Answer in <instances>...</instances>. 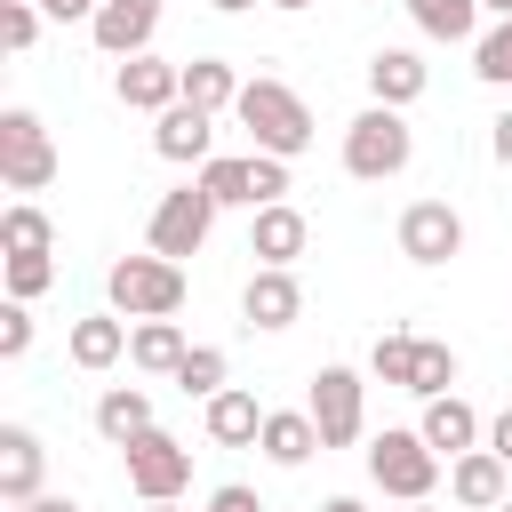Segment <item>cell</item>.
<instances>
[{
    "label": "cell",
    "instance_id": "obj_42",
    "mask_svg": "<svg viewBox=\"0 0 512 512\" xmlns=\"http://www.w3.org/2000/svg\"><path fill=\"white\" fill-rule=\"evenodd\" d=\"M208 8H216V16H248L256 0H208Z\"/></svg>",
    "mask_w": 512,
    "mask_h": 512
},
{
    "label": "cell",
    "instance_id": "obj_46",
    "mask_svg": "<svg viewBox=\"0 0 512 512\" xmlns=\"http://www.w3.org/2000/svg\"><path fill=\"white\" fill-rule=\"evenodd\" d=\"M144 512H176V504H144Z\"/></svg>",
    "mask_w": 512,
    "mask_h": 512
},
{
    "label": "cell",
    "instance_id": "obj_44",
    "mask_svg": "<svg viewBox=\"0 0 512 512\" xmlns=\"http://www.w3.org/2000/svg\"><path fill=\"white\" fill-rule=\"evenodd\" d=\"M408 512H440V504H432V496H424V504H408Z\"/></svg>",
    "mask_w": 512,
    "mask_h": 512
},
{
    "label": "cell",
    "instance_id": "obj_38",
    "mask_svg": "<svg viewBox=\"0 0 512 512\" xmlns=\"http://www.w3.org/2000/svg\"><path fill=\"white\" fill-rule=\"evenodd\" d=\"M488 448H496V456H504V464H512V408H504V416H496V424H488Z\"/></svg>",
    "mask_w": 512,
    "mask_h": 512
},
{
    "label": "cell",
    "instance_id": "obj_25",
    "mask_svg": "<svg viewBox=\"0 0 512 512\" xmlns=\"http://www.w3.org/2000/svg\"><path fill=\"white\" fill-rule=\"evenodd\" d=\"M408 16L432 40H480V0H408Z\"/></svg>",
    "mask_w": 512,
    "mask_h": 512
},
{
    "label": "cell",
    "instance_id": "obj_1",
    "mask_svg": "<svg viewBox=\"0 0 512 512\" xmlns=\"http://www.w3.org/2000/svg\"><path fill=\"white\" fill-rule=\"evenodd\" d=\"M232 112H240V128L256 136V152H272V160H296V152L312 144V112H304V96H296L288 80H248Z\"/></svg>",
    "mask_w": 512,
    "mask_h": 512
},
{
    "label": "cell",
    "instance_id": "obj_12",
    "mask_svg": "<svg viewBox=\"0 0 512 512\" xmlns=\"http://www.w3.org/2000/svg\"><path fill=\"white\" fill-rule=\"evenodd\" d=\"M152 32H160V0H104V8L88 16V40H96L104 56H144Z\"/></svg>",
    "mask_w": 512,
    "mask_h": 512
},
{
    "label": "cell",
    "instance_id": "obj_36",
    "mask_svg": "<svg viewBox=\"0 0 512 512\" xmlns=\"http://www.w3.org/2000/svg\"><path fill=\"white\" fill-rule=\"evenodd\" d=\"M208 512H264V504H256V488H240V480H232V488H216V496H208Z\"/></svg>",
    "mask_w": 512,
    "mask_h": 512
},
{
    "label": "cell",
    "instance_id": "obj_15",
    "mask_svg": "<svg viewBox=\"0 0 512 512\" xmlns=\"http://www.w3.org/2000/svg\"><path fill=\"white\" fill-rule=\"evenodd\" d=\"M304 216L288 208V200H272V208H248V256L256 264H296L304 256Z\"/></svg>",
    "mask_w": 512,
    "mask_h": 512
},
{
    "label": "cell",
    "instance_id": "obj_9",
    "mask_svg": "<svg viewBox=\"0 0 512 512\" xmlns=\"http://www.w3.org/2000/svg\"><path fill=\"white\" fill-rule=\"evenodd\" d=\"M112 96L128 104V112H168L176 96H184V64H168V56H120V72H112Z\"/></svg>",
    "mask_w": 512,
    "mask_h": 512
},
{
    "label": "cell",
    "instance_id": "obj_11",
    "mask_svg": "<svg viewBox=\"0 0 512 512\" xmlns=\"http://www.w3.org/2000/svg\"><path fill=\"white\" fill-rule=\"evenodd\" d=\"M296 312H304L296 272H288V264H256V272H248V288H240V320L272 336V328H296Z\"/></svg>",
    "mask_w": 512,
    "mask_h": 512
},
{
    "label": "cell",
    "instance_id": "obj_22",
    "mask_svg": "<svg viewBox=\"0 0 512 512\" xmlns=\"http://www.w3.org/2000/svg\"><path fill=\"white\" fill-rule=\"evenodd\" d=\"M240 72L224 64V56H192L184 64V104H200V112H224V104H240Z\"/></svg>",
    "mask_w": 512,
    "mask_h": 512
},
{
    "label": "cell",
    "instance_id": "obj_33",
    "mask_svg": "<svg viewBox=\"0 0 512 512\" xmlns=\"http://www.w3.org/2000/svg\"><path fill=\"white\" fill-rule=\"evenodd\" d=\"M40 288H56V256H8V296H40Z\"/></svg>",
    "mask_w": 512,
    "mask_h": 512
},
{
    "label": "cell",
    "instance_id": "obj_8",
    "mask_svg": "<svg viewBox=\"0 0 512 512\" xmlns=\"http://www.w3.org/2000/svg\"><path fill=\"white\" fill-rule=\"evenodd\" d=\"M208 224H216V200L200 192V176L184 192H160V208H152V256H200Z\"/></svg>",
    "mask_w": 512,
    "mask_h": 512
},
{
    "label": "cell",
    "instance_id": "obj_5",
    "mask_svg": "<svg viewBox=\"0 0 512 512\" xmlns=\"http://www.w3.org/2000/svg\"><path fill=\"white\" fill-rule=\"evenodd\" d=\"M0 184L8 192H48L56 184V144L40 128V112H24V104L0 112Z\"/></svg>",
    "mask_w": 512,
    "mask_h": 512
},
{
    "label": "cell",
    "instance_id": "obj_31",
    "mask_svg": "<svg viewBox=\"0 0 512 512\" xmlns=\"http://www.w3.org/2000/svg\"><path fill=\"white\" fill-rule=\"evenodd\" d=\"M368 368H376L384 384H400V392H408V376H416V336H408V328H384V336H376V352H368Z\"/></svg>",
    "mask_w": 512,
    "mask_h": 512
},
{
    "label": "cell",
    "instance_id": "obj_19",
    "mask_svg": "<svg viewBox=\"0 0 512 512\" xmlns=\"http://www.w3.org/2000/svg\"><path fill=\"white\" fill-rule=\"evenodd\" d=\"M96 432H104L112 448L144 440V432H152V392H136V384H112V392L96 400Z\"/></svg>",
    "mask_w": 512,
    "mask_h": 512
},
{
    "label": "cell",
    "instance_id": "obj_37",
    "mask_svg": "<svg viewBox=\"0 0 512 512\" xmlns=\"http://www.w3.org/2000/svg\"><path fill=\"white\" fill-rule=\"evenodd\" d=\"M104 0H40V16H56V24H72V16H96Z\"/></svg>",
    "mask_w": 512,
    "mask_h": 512
},
{
    "label": "cell",
    "instance_id": "obj_17",
    "mask_svg": "<svg viewBox=\"0 0 512 512\" xmlns=\"http://www.w3.org/2000/svg\"><path fill=\"white\" fill-rule=\"evenodd\" d=\"M424 80H432V72H424L416 48H376V56H368V96H376V104H400V112H408V104L424 96Z\"/></svg>",
    "mask_w": 512,
    "mask_h": 512
},
{
    "label": "cell",
    "instance_id": "obj_45",
    "mask_svg": "<svg viewBox=\"0 0 512 512\" xmlns=\"http://www.w3.org/2000/svg\"><path fill=\"white\" fill-rule=\"evenodd\" d=\"M272 8H312V0H272Z\"/></svg>",
    "mask_w": 512,
    "mask_h": 512
},
{
    "label": "cell",
    "instance_id": "obj_41",
    "mask_svg": "<svg viewBox=\"0 0 512 512\" xmlns=\"http://www.w3.org/2000/svg\"><path fill=\"white\" fill-rule=\"evenodd\" d=\"M320 512H368V504H360V496H328Z\"/></svg>",
    "mask_w": 512,
    "mask_h": 512
},
{
    "label": "cell",
    "instance_id": "obj_47",
    "mask_svg": "<svg viewBox=\"0 0 512 512\" xmlns=\"http://www.w3.org/2000/svg\"><path fill=\"white\" fill-rule=\"evenodd\" d=\"M496 512H512V496H504V504H496Z\"/></svg>",
    "mask_w": 512,
    "mask_h": 512
},
{
    "label": "cell",
    "instance_id": "obj_21",
    "mask_svg": "<svg viewBox=\"0 0 512 512\" xmlns=\"http://www.w3.org/2000/svg\"><path fill=\"white\" fill-rule=\"evenodd\" d=\"M416 432H424L440 456H464V448L480 440V416H472L456 392H440V400H424V424H416Z\"/></svg>",
    "mask_w": 512,
    "mask_h": 512
},
{
    "label": "cell",
    "instance_id": "obj_18",
    "mask_svg": "<svg viewBox=\"0 0 512 512\" xmlns=\"http://www.w3.org/2000/svg\"><path fill=\"white\" fill-rule=\"evenodd\" d=\"M256 448L272 456V464H312V448H320V424H312V408H264V432H256Z\"/></svg>",
    "mask_w": 512,
    "mask_h": 512
},
{
    "label": "cell",
    "instance_id": "obj_28",
    "mask_svg": "<svg viewBox=\"0 0 512 512\" xmlns=\"http://www.w3.org/2000/svg\"><path fill=\"white\" fill-rule=\"evenodd\" d=\"M176 384H184V400H216V392H224V352H216V344H192V352L176 360Z\"/></svg>",
    "mask_w": 512,
    "mask_h": 512
},
{
    "label": "cell",
    "instance_id": "obj_29",
    "mask_svg": "<svg viewBox=\"0 0 512 512\" xmlns=\"http://www.w3.org/2000/svg\"><path fill=\"white\" fill-rule=\"evenodd\" d=\"M448 384H456V352L432 344V336H416V376H408V392H416V400H440Z\"/></svg>",
    "mask_w": 512,
    "mask_h": 512
},
{
    "label": "cell",
    "instance_id": "obj_24",
    "mask_svg": "<svg viewBox=\"0 0 512 512\" xmlns=\"http://www.w3.org/2000/svg\"><path fill=\"white\" fill-rule=\"evenodd\" d=\"M192 344H184V328L176 320H136V336H128V360L144 368V376H176V360H184Z\"/></svg>",
    "mask_w": 512,
    "mask_h": 512
},
{
    "label": "cell",
    "instance_id": "obj_3",
    "mask_svg": "<svg viewBox=\"0 0 512 512\" xmlns=\"http://www.w3.org/2000/svg\"><path fill=\"white\" fill-rule=\"evenodd\" d=\"M104 296H112V312H128V320H168V312L184 304V264H176V256H120V264L104 272Z\"/></svg>",
    "mask_w": 512,
    "mask_h": 512
},
{
    "label": "cell",
    "instance_id": "obj_34",
    "mask_svg": "<svg viewBox=\"0 0 512 512\" xmlns=\"http://www.w3.org/2000/svg\"><path fill=\"white\" fill-rule=\"evenodd\" d=\"M32 352V312H24V296H8L0 304V360H24Z\"/></svg>",
    "mask_w": 512,
    "mask_h": 512
},
{
    "label": "cell",
    "instance_id": "obj_26",
    "mask_svg": "<svg viewBox=\"0 0 512 512\" xmlns=\"http://www.w3.org/2000/svg\"><path fill=\"white\" fill-rule=\"evenodd\" d=\"M200 192L216 208H256V168L248 160H200Z\"/></svg>",
    "mask_w": 512,
    "mask_h": 512
},
{
    "label": "cell",
    "instance_id": "obj_13",
    "mask_svg": "<svg viewBox=\"0 0 512 512\" xmlns=\"http://www.w3.org/2000/svg\"><path fill=\"white\" fill-rule=\"evenodd\" d=\"M208 144H216V112H200V104H184V96H176V104L160 112V128H152V152L176 160V168H184V160H216Z\"/></svg>",
    "mask_w": 512,
    "mask_h": 512
},
{
    "label": "cell",
    "instance_id": "obj_4",
    "mask_svg": "<svg viewBox=\"0 0 512 512\" xmlns=\"http://www.w3.org/2000/svg\"><path fill=\"white\" fill-rule=\"evenodd\" d=\"M368 480L384 496H400V504H424L440 488V448L424 432H376L368 440Z\"/></svg>",
    "mask_w": 512,
    "mask_h": 512
},
{
    "label": "cell",
    "instance_id": "obj_7",
    "mask_svg": "<svg viewBox=\"0 0 512 512\" xmlns=\"http://www.w3.org/2000/svg\"><path fill=\"white\" fill-rule=\"evenodd\" d=\"M304 408H312V424H320V448H352L360 424H368V384H360L352 368H320L312 392H304Z\"/></svg>",
    "mask_w": 512,
    "mask_h": 512
},
{
    "label": "cell",
    "instance_id": "obj_39",
    "mask_svg": "<svg viewBox=\"0 0 512 512\" xmlns=\"http://www.w3.org/2000/svg\"><path fill=\"white\" fill-rule=\"evenodd\" d=\"M488 152H496V160L512 168V112H496V136H488Z\"/></svg>",
    "mask_w": 512,
    "mask_h": 512
},
{
    "label": "cell",
    "instance_id": "obj_2",
    "mask_svg": "<svg viewBox=\"0 0 512 512\" xmlns=\"http://www.w3.org/2000/svg\"><path fill=\"white\" fill-rule=\"evenodd\" d=\"M408 152H416V136H408V120H400V104H368V112L344 128V176H360V184L400 176Z\"/></svg>",
    "mask_w": 512,
    "mask_h": 512
},
{
    "label": "cell",
    "instance_id": "obj_27",
    "mask_svg": "<svg viewBox=\"0 0 512 512\" xmlns=\"http://www.w3.org/2000/svg\"><path fill=\"white\" fill-rule=\"evenodd\" d=\"M0 248H8V256H48V248H56V224H48L32 200H16V208L0 216Z\"/></svg>",
    "mask_w": 512,
    "mask_h": 512
},
{
    "label": "cell",
    "instance_id": "obj_14",
    "mask_svg": "<svg viewBox=\"0 0 512 512\" xmlns=\"http://www.w3.org/2000/svg\"><path fill=\"white\" fill-rule=\"evenodd\" d=\"M40 464H48L40 432L32 424H0V504H32L40 496Z\"/></svg>",
    "mask_w": 512,
    "mask_h": 512
},
{
    "label": "cell",
    "instance_id": "obj_10",
    "mask_svg": "<svg viewBox=\"0 0 512 512\" xmlns=\"http://www.w3.org/2000/svg\"><path fill=\"white\" fill-rule=\"evenodd\" d=\"M464 248V216L448 208V200H416L408 216H400V256L408 264H448Z\"/></svg>",
    "mask_w": 512,
    "mask_h": 512
},
{
    "label": "cell",
    "instance_id": "obj_35",
    "mask_svg": "<svg viewBox=\"0 0 512 512\" xmlns=\"http://www.w3.org/2000/svg\"><path fill=\"white\" fill-rule=\"evenodd\" d=\"M248 168H256V208L288 200V160H272V152H248Z\"/></svg>",
    "mask_w": 512,
    "mask_h": 512
},
{
    "label": "cell",
    "instance_id": "obj_20",
    "mask_svg": "<svg viewBox=\"0 0 512 512\" xmlns=\"http://www.w3.org/2000/svg\"><path fill=\"white\" fill-rule=\"evenodd\" d=\"M256 432H264V408H256V392L224 384V392L208 400V440H216V448H248Z\"/></svg>",
    "mask_w": 512,
    "mask_h": 512
},
{
    "label": "cell",
    "instance_id": "obj_16",
    "mask_svg": "<svg viewBox=\"0 0 512 512\" xmlns=\"http://www.w3.org/2000/svg\"><path fill=\"white\" fill-rule=\"evenodd\" d=\"M504 456L496 448H464V456H448V496L456 504H472V512H496L504 504Z\"/></svg>",
    "mask_w": 512,
    "mask_h": 512
},
{
    "label": "cell",
    "instance_id": "obj_32",
    "mask_svg": "<svg viewBox=\"0 0 512 512\" xmlns=\"http://www.w3.org/2000/svg\"><path fill=\"white\" fill-rule=\"evenodd\" d=\"M32 40H40V0H0V48L24 56Z\"/></svg>",
    "mask_w": 512,
    "mask_h": 512
},
{
    "label": "cell",
    "instance_id": "obj_23",
    "mask_svg": "<svg viewBox=\"0 0 512 512\" xmlns=\"http://www.w3.org/2000/svg\"><path fill=\"white\" fill-rule=\"evenodd\" d=\"M120 352H128V320H112V312L72 320V368H112Z\"/></svg>",
    "mask_w": 512,
    "mask_h": 512
},
{
    "label": "cell",
    "instance_id": "obj_40",
    "mask_svg": "<svg viewBox=\"0 0 512 512\" xmlns=\"http://www.w3.org/2000/svg\"><path fill=\"white\" fill-rule=\"evenodd\" d=\"M16 512H80L72 496H32V504H16Z\"/></svg>",
    "mask_w": 512,
    "mask_h": 512
},
{
    "label": "cell",
    "instance_id": "obj_43",
    "mask_svg": "<svg viewBox=\"0 0 512 512\" xmlns=\"http://www.w3.org/2000/svg\"><path fill=\"white\" fill-rule=\"evenodd\" d=\"M480 8H496V16H512V0H480Z\"/></svg>",
    "mask_w": 512,
    "mask_h": 512
},
{
    "label": "cell",
    "instance_id": "obj_30",
    "mask_svg": "<svg viewBox=\"0 0 512 512\" xmlns=\"http://www.w3.org/2000/svg\"><path fill=\"white\" fill-rule=\"evenodd\" d=\"M472 72H480L488 88H512V16H496V32L472 40Z\"/></svg>",
    "mask_w": 512,
    "mask_h": 512
},
{
    "label": "cell",
    "instance_id": "obj_6",
    "mask_svg": "<svg viewBox=\"0 0 512 512\" xmlns=\"http://www.w3.org/2000/svg\"><path fill=\"white\" fill-rule=\"evenodd\" d=\"M120 456H128V488H136L144 504H176V496L192 488V448H184V440H168L160 424H152L144 440H128Z\"/></svg>",
    "mask_w": 512,
    "mask_h": 512
}]
</instances>
